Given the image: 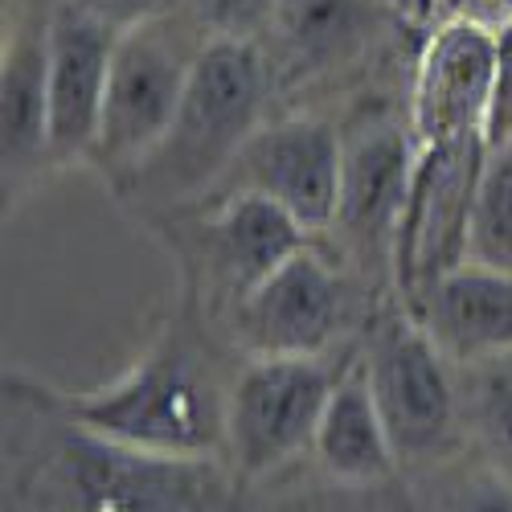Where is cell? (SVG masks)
Listing matches in <instances>:
<instances>
[{"instance_id":"9","label":"cell","mask_w":512,"mask_h":512,"mask_svg":"<svg viewBox=\"0 0 512 512\" xmlns=\"http://www.w3.org/2000/svg\"><path fill=\"white\" fill-rule=\"evenodd\" d=\"M340 164H345V136L328 119L287 115L254 132V140L209 197L263 193L283 205L308 234H324L336 222Z\"/></svg>"},{"instance_id":"7","label":"cell","mask_w":512,"mask_h":512,"mask_svg":"<svg viewBox=\"0 0 512 512\" xmlns=\"http://www.w3.org/2000/svg\"><path fill=\"white\" fill-rule=\"evenodd\" d=\"M500 78L496 25L447 13L422 41L410 87V132L418 148H435L467 136L488 140V119Z\"/></svg>"},{"instance_id":"6","label":"cell","mask_w":512,"mask_h":512,"mask_svg":"<svg viewBox=\"0 0 512 512\" xmlns=\"http://www.w3.org/2000/svg\"><path fill=\"white\" fill-rule=\"evenodd\" d=\"M447 365L414 316H398L373 332L361 369L398 463H431L455 443L459 394Z\"/></svg>"},{"instance_id":"1","label":"cell","mask_w":512,"mask_h":512,"mask_svg":"<svg viewBox=\"0 0 512 512\" xmlns=\"http://www.w3.org/2000/svg\"><path fill=\"white\" fill-rule=\"evenodd\" d=\"M271 99L275 78L259 41H205L173 127L119 197L160 218L209 197L267 123Z\"/></svg>"},{"instance_id":"8","label":"cell","mask_w":512,"mask_h":512,"mask_svg":"<svg viewBox=\"0 0 512 512\" xmlns=\"http://www.w3.org/2000/svg\"><path fill=\"white\" fill-rule=\"evenodd\" d=\"M484 152V136L418 148L406 213L394 242V275L398 287L410 295V308L443 271L467 259V230H472Z\"/></svg>"},{"instance_id":"13","label":"cell","mask_w":512,"mask_h":512,"mask_svg":"<svg viewBox=\"0 0 512 512\" xmlns=\"http://www.w3.org/2000/svg\"><path fill=\"white\" fill-rule=\"evenodd\" d=\"M418 164V140L410 123L398 119H369L345 140V164H340V201L336 222L361 259H390L406 213L410 181Z\"/></svg>"},{"instance_id":"4","label":"cell","mask_w":512,"mask_h":512,"mask_svg":"<svg viewBox=\"0 0 512 512\" xmlns=\"http://www.w3.org/2000/svg\"><path fill=\"white\" fill-rule=\"evenodd\" d=\"M201 46L205 37L181 13H164L148 25L123 29L99 136L87 160V168H95L115 193L140 173V164L168 136Z\"/></svg>"},{"instance_id":"21","label":"cell","mask_w":512,"mask_h":512,"mask_svg":"<svg viewBox=\"0 0 512 512\" xmlns=\"http://www.w3.org/2000/svg\"><path fill=\"white\" fill-rule=\"evenodd\" d=\"M439 512H512V476L484 463L459 472L439 500Z\"/></svg>"},{"instance_id":"15","label":"cell","mask_w":512,"mask_h":512,"mask_svg":"<svg viewBox=\"0 0 512 512\" xmlns=\"http://www.w3.org/2000/svg\"><path fill=\"white\" fill-rule=\"evenodd\" d=\"M46 13H29L5 33L0 58V164H5V213L54 168L50 152V91H46Z\"/></svg>"},{"instance_id":"12","label":"cell","mask_w":512,"mask_h":512,"mask_svg":"<svg viewBox=\"0 0 512 512\" xmlns=\"http://www.w3.org/2000/svg\"><path fill=\"white\" fill-rule=\"evenodd\" d=\"M119 37L123 33L111 29L107 21L66 5V0H50L46 91H50V152H54V168H70V164H87L91 160Z\"/></svg>"},{"instance_id":"18","label":"cell","mask_w":512,"mask_h":512,"mask_svg":"<svg viewBox=\"0 0 512 512\" xmlns=\"http://www.w3.org/2000/svg\"><path fill=\"white\" fill-rule=\"evenodd\" d=\"M467 259L512 271V136L488 144L484 152L472 230H467Z\"/></svg>"},{"instance_id":"25","label":"cell","mask_w":512,"mask_h":512,"mask_svg":"<svg viewBox=\"0 0 512 512\" xmlns=\"http://www.w3.org/2000/svg\"><path fill=\"white\" fill-rule=\"evenodd\" d=\"M390 5L406 25H422V21H431V13L439 9V0H390Z\"/></svg>"},{"instance_id":"17","label":"cell","mask_w":512,"mask_h":512,"mask_svg":"<svg viewBox=\"0 0 512 512\" xmlns=\"http://www.w3.org/2000/svg\"><path fill=\"white\" fill-rule=\"evenodd\" d=\"M312 451H316V463L324 467V476L345 488L386 484L398 472V451L390 443L386 422L377 414L361 361L340 369L324 418L316 426Z\"/></svg>"},{"instance_id":"20","label":"cell","mask_w":512,"mask_h":512,"mask_svg":"<svg viewBox=\"0 0 512 512\" xmlns=\"http://www.w3.org/2000/svg\"><path fill=\"white\" fill-rule=\"evenodd\" d=\"M279 0H177V13L205 41H263Z\"/></svg>"},{"instance_id":"5","label":"cell","mask_w":512,"mask_h":512,"mask_svg":"<svg viewBox=\"0 0 512 512\" xmlns=\"http://www.w3.org/2000/svg\"><path fill=\"white\" fill-rule=\"evenodd\" d=\"M324 357H250L226 394V455L242 480H263L316 443L336 386Z\"/></svg>"},{"instance_id":"23","label":"cell","mask_w":512,"mask_h":512,"mask_svg":"<svg viewBox=\"0 0 512 512\" xmlns=\"http://www.w3.org/2000/svg\"><path fill=\"white\" fill-rule=\"evenodd\" d=\"M500 33V78H496V103L488 119V144L512 136V17L496 25Z\"/></svg>"},{"instance_id":"19","label":"cell","mask_w":512,"mask_h":512,"mask_svg":"<svg viewBox=\"0 0 512 512\" xmlns=\"http://www.w3.org/2000/svg\"><path fill=\"white\" fill-rule=\"evenodd\" d=\"M472 369V394H467V418L488 463L512 476V353L476 361Z\"/></svg>"},{"instance_id":"24","label":"cell","mask_w":512,"mask_h":512,"mask_svg":"<svg viewBox=\"0 0 512 512\" xmlns=\"http://www.w3.org/2000/svg\"><path fill=\"white\" fill-rule=\"evenodd\" d=\"M451 13H467V17H480L488 25H504L512 17V0H455Z\"/></svg>"},{"instance_id":"10","label":"cell","mask_w":512,"mask_h":512,"mask_svg":"<svg viewBox=\"0 0 512 512\" xmlns=\"http://www.w3.org/2000/svg\"><path fill=\"white\" fill-rule=\"evenodd\" d=\"M345 316V279L320 250L304 246L230 308V332L246 357H324Z\"/></svg>"},{"instance_id":"16","label":"cell","mask_w":512,"mask_h":512,"mask_svg":"<svg viewBox=\"0 0 512 512\" xmlns=\"http://www.w3.org/2000/svg\"><path fill=\"white\" fill-rule=\"evenodd\" d=\"M410 316L455 365L512 353V271L463 259L418 295Z\"/></svg>"},{"instance_id":"14","label":"cell","mask_w":512,"mask_h":512,"mask_svg":"<svg viewBox=\"0 0 512 512\" xmlns=\"http://www.w3.org/2000/svg\"><path fill=\"white\" fill-rule=\"evenodd\" d=\"M197 230H201L197 234L201 275L218 291V300H226V308L242 304L291 254L312 246V234L263 193L213 197Z\"/></svg>"},{"instance_id":"22","label":"cell","mask_w":512,"mask_h":512,"mask_svg":"<svg viewBox=\"0 0 512 512\" xmlns=\"http://www.w3.org/2000/svg\"><path fill=\"white\" fill-rule=\"evenodd\" d=\"M66 5L91 13V17H99L123 33V29H136V25H148L164 13H173L177 0H66Z\"/></svg>"},{"instance_id":"2","label":"cell","mask_w":512,"mask_h":512,"mask_svg":"<svg viewBox=\"0 0 512 512\" xmlns=\"http://www.w3.org/2000/svg\"><path fill=\"white\" fill-rule=\"evenodd\" d=\"M226 394L201 340L185 324H168L115 381L62 398V406L78 426L123 447L213 459L226 451Z\"/></svg>"},{"instance_id":"3","label":"cell","mask_w":512,"mask_h":512,"mask_svg":"<svg viewBox=\"0 0 512 512\" xmlns=\"http://www.w3.org/2000/svg\"><path fill=\"white\" fill-rule=\"evenodd\" d=\"M41 488L46 512H213L218 472L213 459L148 455L78 426L62 398L50 431H41Z\"/></svg>"},{"instance_id":"11","label":"cell","mask_w":512,"mask_h":512,"mask_svg":"<svg viewBox=\"0 0 512 512\" xmlns=\"http://www.w3.org/2000/svg\"><path fill=\"white\" fill-rule=\"evenodd\" d=\"M406 21L390 0H279L263 33L275 95L365 62Z\"/></svg>"}]
</instances>
